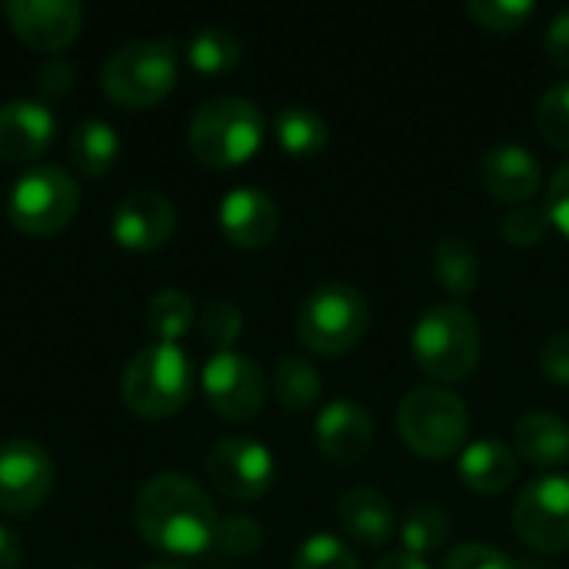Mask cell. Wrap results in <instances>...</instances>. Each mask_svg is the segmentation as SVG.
Here are the masks:
<instances>
[{
    "label": "cell",
    "mask_w": 569,
    "mask_h": 569,
    "mask_svg": "<svg viewBox=\"0 0 569 569\" xmlns=\"http://www.w3.org/2000/svg\"><path fill=\"white\" fill-rule=\"evenodd\" d=\"M137 533L167 557H200L217 543V507L187 473H153L133 500Z\"/></svg>",
    "instance_id": "cell-1"
},
{
    "label": "cell",
    "mask_w": 569,
    "mask_h": 569,
    "mask_svg": "<svg viewBox=\"0 0 569 569\" xmlns=\"http://www.w3.org/2000/svg\"><path fill=\"white\" fill-rule=\"evenodd\" d=\"M193 383L197 373L190 357L177 343L153 340L127 360L120 377V397L130 413L143 420H163L187 407Z\"/></svg>",
    "instance_id": "cell-2"
},
{
    "label": "cell",
    "mask_w": 569,
    "mask_h": 569,
    "mask_svg": "<svg viewBox=\"0 0 569 569\" xmlns=\"http://www.w3.org/2000/svg\"><path fill=\"white\" fill-rule=\"evenodd\" d=\"M410 350L427 377L437 383H460L480 363L483 333L463 303H437L413 323Z\"/></svg>",
    "instance_id": "cell-3"
},
{
    "label": "cell",
    "mask_w": 569,
    "mask_h": 569,
    "mask_svg": "<svg viewBox=\"0 0 569 569\" xmlns=\"http://www.w3.org/2000/svg\"><path fill=\"white\" fill-rule=\"evenodd\" d=\"M267 120L260 107L237 93H220L200 103L190 120V150L200 163L230 170L247 163L263 147Z\"/></svg>",
    "instance_id": "cell-4"
},
{
    "label": "cell",
    "mask_w": 569,
    "mask_h": 569,
    "mask_svg": "<svg viewBox=\"0 0 569 569\" xmlns=\"http://www.w3.org/2000/svg\"><path fill=\"white\" fill-rule=\"evenodd\" d=\"M180 57L170 40H127L100 67L103 93L120 107H153L177 83Z\"/></svg>",
    "instance_id": "cell-5"
},
{
    "label": "cell",
    "mask_w": 569,
    "mask_h": 569,
    "mask_svg": "<svg viewBox=\"0 0 569 569\" xmlns=\"http://www.w3.org/2000/svg\"><path fill=\"white\" fill-rule=\"evenodd\" d=\"M400 440L423 460H450L463 453L470 433V413L463 400L443 387H417L397 410Z\"/></svg>",
    "instance_id": "cell-6"
},
{
    "label": "cell",
    "mask_w": 569,
    "mask_h": 569,
    "mask_svg": "<svg viewBox=\"0 0 569 569\" xmlns=\"http://www.w3.org/2000/svg\"><path fill=\"white\" fill-rule=\"evenodd\" d=\"M370 330V303L357 287L323 283L297 313V340L320 357L350 353Z\"/></svg>",
    "instance_id": "cell-7"
},
{
    "label": "cell",
    "mask_w": 569,
    "mask_h": 569,
    "mask_svg": "<svg viewBox=\"0 0 569 569\" xmlns=\"http://www.w3.org/2000/svg\"><path fill=\"white\" fill-rule=\"evenodd\" d=\"M77 207H80V187L57 163L27 167L7 193L10 223L30 237H47L63 230L73 220Z\"/></svg>",
    "instance_id": "cell-8"
},
{
    "label": "cell",
    "mask_w": 569,
    "mask_h": 569,
    "mask_svg": "<svg viewBox=\"0 0 569 569\" xmlns=\"http://www.w3.org/2000/svg\"><path fill=\"white\" fill-rule=\"evenodd\" d=\"M520 540L537 553H563L569 547V477L550 473L530 480L513 507Z\"/></svg>",
    "instance_id": "cell-9"
},
{
    "label": "cell",
    "mask_w": 569,
    "mask_h": 569,
    "mask_svg": "<svg viewBox=\"0 0 569 569\" xmlns=\"http://www.w3.org/2000/svg\"><path fill=\"white\" fill-rule=\"evenodd\" d=\"M200 390L210 410L220 413L223 420H250L263 410L267 377L250 357L237 350H220L203 363Z\"/></svg>",
    "instance_id": "cell-10"
},
{
    "label": "cell",
    "mask_w": 569,
    "mask_h": 569,
    "mask_svg": "<svg viewBox=\"0 0 569 569\" xmlns=\"http://www.w3.org/2000/svg\"><path fill=\"white\" fill-rule=\"evenodd\" d=\"M277 463L267 443L250 437H227L207 453V480L230 500H257L273 487Z\"/></svg>",
    "instance_id": "cell-11"
},
{
    "label": "cell",
    "mask_w": 569,
    "mask_h": 569,
    "mask_svg": "<svg viewBox=\"0 0 569 569\" xmlns=\"http://www.w3.org/2000/svg\"><path fill=\"white\" fill-rule=\"evenodd\" d=\"M53 460L33 440H7L0 443V510L3 513H30L53 490Z\"/></svg>",
    "instance_id": "cell-12"
},
{
    "label": "cell",
    "mask_w": 569,
    "mask_h": 569,
    "mask_svg": "<svg viewBox=\"0 0 569 569\" xmlns=\"http://www.w3.org/2000/svg\"><path fill=\"white\" fill-rule=\"evenodd\" d=\"M3 10L27 47L50 57L73 43L83 23V7L77 0H10Z\"/></svg>",
    "instance_id": "cell-13"
},
{
    "label": "cell",
    "mask_w": 569,
    "mask_h": 569,
    "mask_svg": "<svg viewBox=\"0 0 569 569\" xmlns=\"http://www.w3.org/2000/svg\"><path fill=\"white\" fill-rule=\"evenodd\" d=\"M177 230V207L160 190L127 193L110 217V233L127 250H157Z\"/></svg>",
    "instance_id": "cell-14"
},
{
    "label": "cell",
    "mask_w": 569,
    "mask_h": 569,
    "mask_svg": "<svg viewBox=\"0 0 569 569\" xmlns=\"http://www.w3.org/2000/svg\"><path fill=\"white\" fill-rule=\"evenodd\" d=\"M317 447L320 453L337 463V467H353L360 463L370 450H373V437H377V427H373V417L367 413L363 403L350 400V397H340V400H330L320 413H317Z\"/></svg>",
    "instance_id": "cell-15"
},
{
    "label": "cell",
    "mask_w": 569,
    "mask_h": 569,
    "mask_svg": "<svg viewBox=\"0 0 569 569\" xmlns=\"http://www.w3.org/2000/svg\"><path fill=\"white\" fill-rule=\"evenodd\" d=\"M220 230L230 243L243 247V250H260L267 247L277 230H280V210L273 203V197L260 187H233L217 210Z\"/></svg>",
    "instance_id": "cell-16"
},
{
    "label": "cell",
    "mask_w": 569,
    "mask_h": 569,
    "mask_svg": "<svg viewBox=\"0 0 569 569\" xmlns=\"http://www.w3.org/2000/svg\"><path fill=\"white\" fill-rule=\"evenodd\" d=\"M57 130V117L43 100L13 97L0 103V160L27 163L37 160Z\"/></svg>",
    "instance_id": "cell-17"
},
{
    "label": "cell",
    "mask_w": 569,
    "mask_h": 569,
    "mask_svg": "<svg viewBox=\"0 0 569 569\" xmlns=\"http://www.w3.org/2000/svg\"><path fill=\"white\" fill-rule=\"evenodd\" d=\"M480 183L490 197L503 200V203H530L540 187H543V173L537 157L520 147V143H500L493 150L483 153L480 160Z\"/></svg>",
    "instance_id": "cell-18"
},
{
    "label": "cell",
    "mask_w": 569,
    "mask_h": 569,
    "mask_svg": "<svg viewBox=\"0 0 569 569\" xmlns=\"http://www.w3.org/2000/svg\"><path fill=\"white\" fill-rule=\"evenodd\" d=\"M337 523L340 530L363 547H387L397 533V513L390 497L373 487H350L337 500Z\"/></svg>",
    "instance_id": "cell-19"
},
{
    "label": "cell",
    "mask_w": 569,
    "mask_h": 569,
    "mask_svg": "<svg viewBox=\"0 0 569 569\" xmlns=\"http://www.w3.org/2000/svg\"><path fill=\"white\" fill-rule=\"evenodd\" d=\"M457 470H460L463 487H470L473 493L493 497V493H503L513 487L520 460H517L513 447H507L503 440H477V443L463 447Z\"/></svg>",
    "instance_id": "cell-20"
},
{
    "label": "cell",
    "mask_w": 569,
    "mask_h": 569,
    "mask_svg": "<svg viewBox=\"0 0 569 569\" xmlns=\"http://www.w3.org/2000/svg\"><path fill=\"white\" fill-rule=\"evenodd\" d=\"M513 453L530 467H563L569 463V423L553 413H527L513 427Z\"/></svg>",
    "instance_id": "cell-21"
},
{
    "label": "cell",
    "mask_w": 569,
    "mask_h": 569,
    "mask_svg": "<svg viewBox=\"0 0 569 569\" xmlns=\"http://www.w3.org/2000/svg\"><path fill=\"white\" fill-rule=\"evenodd\" d=\"M67 150H70V160L77 163V170H83L87 177H103L113 170V163L120 157V137L110 120L87 117L73 127Z\"/></svg>",
    "instance_id": "cell-22"
},
{
    "label": "cell",
    "mask_w": 569,
    "mask_h": 569,
    "mask_svg": "<svg viewBox=\"0 0 569 569\" xmlns=\"http://www.w3.org/2000/svg\"><path fill=\"white\" fill-rule=\"evenodd\" d=\"M273 133H277V143L290 153V157H317L327 150L330 143V127L327 120L310 110V107H300V103H290L277 113L273 120Z\"/></svg>",
    "instance_id": "cell-23"
},
{
    "label": "cell",
    "mask_w": 569,
    "mask_h": 569,
    "mask_svg": "<svg viewBox=\"0 0 569 569\" xmlns=\"http://www.w3.org/2000/svg\"><path fill=\"white\" fill-rule=\"evenodd\" d=\"M433 277L450 297H470L480 287V257H477V250L460 237L440 240L433 247Z\"/></svg>",
    "instance_id": "cell-24"
},
{
    "label": "cell",
    "mask_w": 569,
    "mask_h": 569,
    "mask_svg": "<svg viewBox=\"0 0 569 569\" xmlns=\"http://www.w3.org/2000/svg\"><path fill=\"white\" fill-rule=\"evenodd\" d=\"M240 53H243V43L233 30L220 27V23H210V27H200L190 40H187V63L200 73H227L240 63Z\"/></svg>",
    "instance_id": "cell-25"
},
{
    "label": "cell",
    "mask_w": 569,
    "mask_h": 569,
    "mask_svg": "<svg viewBox=\"0 0 569 569\" xmlns=\"http://www.w3.org/2000/svg\"><path fill=\"white\" fill-rule=\"evenodd\" d=\"M147 330L163 340V343H177L190 327H197V307L190 300V293L177 290V287H163L147 300Z\"/></svg>",
    "instance_id": "cell-26"
},
{
    "label": "cell",
    "mask_w": 569,
    "mask_h": 569,
    "mask_svg": "<svg viewBox=\"0 0 569 569\" xmlns=\"http://www.w3.org/2000/svg\"><path fill=\"white\" fill-rule=\"evenodd\" d=\"M397 537H400L403 553L427 560L430 553L443 550V543L450 540V517L437 503H417L403 517Z\"/></svg>",
    "instance_id": "cell-27"
},
{
    "label": "cell",
    "mask_w": 569,
    "mask_h": 569,
    "mask_svg": "<svg viewBox=\"0 0 569 569\" xmlns=\"http://www.w3.org/2000/svg\"><path fill=\"white\" fill-rule=\"evenodd\" d=\"M273 393L280 400L283 410L303 413L310 407H317L320 393H323V380L317 373V367L303 357H283L273 370Z\"/></svg>",
    "instance_id": "cell-28"
},
{
    "label": "cell",
    "mask_w": 569,
    "mask_h": 569,
    "mask_svg": "<svg viewBox=\"0 0 569 569\" xmlns=\"http://www.w3.org/2000/svg\"><path fill=\"white\" fill-rule=\"evenodd\" d=\"M293 569H360L357 553L350 550V543H343L333 533H310L297 553H293Z\"/></svg>",
    "instance_id": "cell-29"
},
{
    "label": "cell",
    "mask_w": 569,
    "mask_h": 569,
    "mask_svg": "<svg viewBox=\"0 0 569 569\" xmlns=\"http://www.w3.org/2000/svg\"><path fill=\"white\" fill-rule=\"evenodd\" d=\"M197 330L200 337L220 350H230L240 333H243V313L230 303V300H210L200 313H197Z\"/></svg>",
    "instance_id": "cell-30"
},
{
    "label": "cell",
    "mask_w": 569,
    "mask_h": 569,
    "mask_svg": "<svg viewBox=\"0 0 569 569\" xmlns=\"http://www.w3.org/2000/svg\"><path fill=\"white\" fill-rule=\"evenodd\" d=\"M467 13L493 33H513L520 27H527V20L537 13V7L530 0H470Z\"/></svg>",
    "instance_id": "cell-31"
},
{
    "label": "cell",
    "mask_w": 569,
    "mask_h": 569,
    "mask_svg": "<svg viewBox=\"0 0 569 569\" xmlns=\"http://www.w3.org/2000/svg\"><path fill=\"white\" fill-rule=\"evenodd\" d=\"M537 127L557 150H569V80L550 87L537 103Z\"/></svg>",
    "instance_id": "cell-32"
},
{
    "label": "cell",
    "mask_w": 569,
    "mask_h": 569,
    "mask_svg": "<svg viewBox=\"0 0 569 569\" xmlns=\"http://www.w3.org/2000/svg\"><path fill=\"white\" fill-rule=\"evenodd\" d=\"M263 547V527L260 520L253 517H243V513H233V517H223L220 527H217V543L213 550L230 557V560H240V557H250Z\"/></svg>",
    "instance_id": "cell-33"
},
{
    "label": "cell",
    "mask_w": 569,
    "mask_h": 569,
    "mask_svg": "<svg viewBox=\"0 0 569 569\" xmlns=\"http://www.w3.org/2000/svg\"><path fill=\"white\" fill-rule=\"evenodd\" d=\"M500 230H503L507 243H513V247H537V243L550 233V217H547L543 207L520 203V207H513V210L503 217Z\"/></svg>",
    "instance_id": "cell-34"
},
{
    "label": "cell",
    "mask_w": 569,
    "mask_h": 569,
    "mask_svg": "<svg viewBox=\"0 0 569 569\" xmlns=\"http://www.w3.org/2000/svg\"><path fill=\"white\" fill-rule=\"evenodd\" d=\"M443 569H520L503 550L487 547V543H463L457 547L447 560Z\"/></svg>",
    "instance_id": "cell-35"
},
{
    "label": "cell",
    "mask_w": 569,
    "mask_h": 569,
    "mask_svg": "<svg viewBox=\"0 0 569 569\" xmlns=\"http://www.w3.org/2000/svg\"><path fill=\"white\" fill-rule=\"evenodd\" d=\"M543 210H547V217H550V227H553L560 237H567L569 240V163H563V167L553 173V180H550V187H547V203H543Z\"/></svg>",
    "instance_id": "cell-36"
},
{
    "label": "cell",
    "mask_w": 569,
    "mask_h": 569,
    "mask_svg": "<svg viewBox=\"0 0 569 569\" xmlns=\"http://www.w3.org/2000/svg\"><path fill=\"white\" fill-rule=\"evenodd\" d=\"M540 373L550 383L569 387V333H553L540 347Z\"/></svg>",
    "instance_id": "cell-37"
},
{
    "label": "cell",
    "mask_w": 569,
    "mask_h": 569,
    "mask_svg": "<svg viewBox=\"0 0 569 569\" xmlns=\"http://www.w3.org/2000/svg\"><path fill=\"white\" fill-rule=\"evenodd\" d=\"M543 50L550 57L553 67L567 70L569 73V10L557 13L547 27V37H543Z\"/></svg>",
    "instance_id": "cell-38"
},
{
    "label": "cell",
    "mask_w": 569,
    "mask_h": 569,
    "mask_svg": "<svg viewBox=\"0 0 569 569\" xmlns=\"http://www.w3.org/2000/svg\"><path fill=\"white\" fill-rule=\"evenodd\" d=\"M70 83H73V67H70V60H63V57H50V60L37 70V87H40L43 93H50V97L63 93Z\"/></svg>",
    "instance_id": "cell-39"
},
{
    "label": "cell",
    "mask_w": 569,
    "mask_h": 569,
    "mask_svg": "<svg viewBox=\"0 0 569 569\" xmlns=\"http://www.w3.org/2000/svg\"><path fill=\"white\" fill-rule=\"evenodd\" d=\"M20 557H23V547H20L17 533L7 523H0V569H17Z\"/></svg>",
    "instance_id": "cell-40"
},
{
    "label": "cell",
    "mask_w": 569,
    "mask_h": 569,
    "mask_svg": "<svg viewBox=\"0 0 569 569\" xmlns=\"http://www.w3.org/2000/svg\"><path fill=\"white\" fill-rule=\"evenodd\" d=\"M373 569H430V563L400 550V553H387V557H383V560H380Z\"/></svg>",
    "instance_id": "cell-41"
},
{
    "label": "cell",
    "mask_w": 569,
    "mask_h": 569,
    "mask_svg": "<svg viewBox=\"0 0 569 569\" xmlns=\"http://www.w3.org/2000/svg\"><path fill=\"white\" fill-rule=\"evenodd\" d=\"M140 569H187L183 563H173V560H157V563H147V567Z\"/></svg>",
    "instance_id": "cell-42"
},
{
    "label": "cell",
    "mask_w": 569,
    "mask_h": 569,
    "mask_svg": "<svg viewBox=\"0 0 569 569\" xmlns=\"http://www.w3.org/2000/svg\"><path fill=\"white\" fill-rule=\"evenodd\" d=\"M77 569H97V567H77Z\"/></svg>",
    "instance_id": "cell-43"
}]
</instances>
